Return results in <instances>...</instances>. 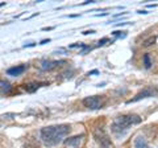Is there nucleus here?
<instances>
[{
    "mask_svg": "<svg viewBox=\"0 0 158 148\" xmlns=\"http://www.w3.org/2000/svg\"><path fill=\"white\" fill-rule=\"evenodd\" d=\"M106 42H108V38H107V37L102 38V40L99 41V44H98V45H99V46H103V45H106Z\"/></svg>",
    "mask_w": 158,
    "mask_h": 148,
    "instance_id": "2eb2a0df",
    "label": "nucleus"
},
{
    "mask_svg": "<svg viewBox=\"0 0 158 148\" xmlns=\"http://www.w3.org/2000/svg\"><path fill=\"white\" fill-rule=\"evenodd\" d=\"M25 70H27V65H17V66L7 69V74L8 76H12V77H17V76H21Z\"/></svg>",
    "mask_w": 158,
    "mask_h": 148,
    "instance_id": "6e6552de",
    "label": "nucleus"
},
{
    "mask_svg": "<svg viewBox=\"0 0 158 148\" xmlns=\"http://www.w3.org/2000/svg\"><path fill=\"white\" fill-rule=\"evenodd\" d=\"M94 137H95L96 143L102 148H115L113 147V143L111 140V137L108 136V134L106 132V130L103 127L94 128Z\"/></svg>",
    "mask_w": 158,
    "mask_h": 148,
    "instance_id": "7ed1b4c3",
    "label": "nucleus"
},
{
    "mask_svg": "<svg viewBox=\"0 0 158 148\" xmlns=\"http://www.w3.org/2000/svg\"><path fill=\"white\" fill-rule=\"evenodd\" d=\"M42 85H46V83H40V82H31V83H25L24 85V90L27 93H34L38 87H41Z\"/></svg>",
    "mask_w": 158,
    "mask_h": 148,
    "instance_id": "9d476101",
    "label": "nucleus"
},
{
    "mask_svg": "<svg viewBox=\"0 0 158 148\" xmlns=\"http://www.w3.org/2000/svg\"><path fill=\"white\" fill-rule=\"evenodd\" d=\"M112 34L115 37H120V38H125L127 37V32H120V31H115V32H112Z\"/></svg>",
    "mask_w": 158,
    "mask_h": 148,
    "instance_id": "4468645a",
    "label": "nucleus"
},
{
    "mask_svg": "<svg viewBox=\"0 0 158 148\" xmlns=\"http://www.w3.org/2000/svg\"><path fill=\"white\" fill-rule=\"evenodd\" d=\"M46 42H50V38H45V40H42L40 44H41V45H44V44H46Z\"/></svg>",
    "mask_w": 158,
    "mask_h": 148,
    "instance_id": "a211bd4d",
    "label": "nucleus"
},
{
    "mask_svg": "<svg viewBox=\"0 0 158 148\" xmlns=\"http://www.w3.org/2000/svg\"><path fill=\"white\" fill-rule=\"evenodd\" d=\"M34 45H36V42H29V44H25L24 48H29V46H34Z\"/></svg>",
    "mask_w": 158,
    "mask_h": 148,
    "instance_id": "dca6fc26",
    "label": "nucleus"
},
{
    "mask_svg": "<svg viewBox=\"0 0 158 148\" xmlns=\"http://www.w3.org/2000/svg\"><path fill=\"white\" fill-rule=\"evenodd\" d=\"M59 63H65V61H54V60H42L40 62V70L42 72H52L57 66H59Z\"/></svg>",
    "mask_w": 158,
    "mask_h": 148,
    "instance_id": "0eeeda50",
    "label": "nucleus"
},
{
    "mask_svg": "<svg viewBox=\"0 0 158 148\" xmlns=\"http://www.w3.org/2000/svg\"><path fill=\"white\" fill-rule=\"evenodd\" d=\"M82 103L83 106L90 108V110H100L106 105V98L102 95H91V97H86L82 101Z\"/></svg>",
    "mask_w": 158,
    "mask_h": 148,
    "instance_id": "20e7f679",
    "label": "nucleus"
},
{
    "mask_svg": "<svg viewBox=\"0 0 158 148\" xmlns=\"http://www.w3.org/2000/svg\"><path fill=\"white\" fill-rule=\"evenodd\" d=\"M141 120L142 119L137 114H123V115H117L115 119L112 120L111 131H112V134L116 135V136H124L132 126L140 124Z\"/></svg>",
    "mask_w": 158,
    "mask_h": 148,
    "instance_id": "f03ea898",
    "label": "nucleus"
},
{
    "mask_svg": "<svg viewBox=\"0 0 158 148\" xmlns=\"http://www.w3.org/2000/svg\"><path fill=\"white\" fill-rule=\"evenodd\" d=\"M92 33H95V31H85L83 32V34H86V36L87 34H92Z\"/></svg>",
    "mask_w": 158,
    "mask_h": 148,
    "instance_id": "6ab92c4d",
    "label": "nucleus"
},
{
    "mask_svg": "<svg viewBox=\"0 0 158 148\" xmlns=\"http://www.w3.org/2000/svg\"><path fill=\"white\" fill-rule=\"evenodd\" d=\"M0 89H2V94H8L9 90H11V85H9V82L2 80L0 81Z\"/></svg>",
    "mask_w": 158,
    "mask_h": 148,
    "instance_id": "9b49d317",
    "label": "nucleus"
},
{
    "mask_svg": "<svg viewBox=\"0 0 158 148\" xmlns=\"http://www.w3.org/2000/svg\"><path fill=\"white\" fill-rule=\"evenodd\" d=\"M137 12L140 13V15H148V13H149L148 11H145V9H140V11H137Z\"/></svg>",
    "mask_w": 158,
    "mask_h": 148,
    "instance_id": "f3484780",
    "label": "nucleus"
},
{
    "mask_svg": "<svg viewBox=\"0 0 158 148\" xmlns=\"http://www.w3.org/2000/svg\"><path fill=\"white\" fill-rule=\"evenodd\" d=\"M158 94V89L154 87V86H148V87H144L140 93H137V94L129 99L127 103H135V102H138L141 99H145V98H150V97H156Z\"/></svg>",
    "mask_w": 158,
    "mask_h": 148,
    "instance_id": "39448f33",
    "label": "nucleus"
},
{
    "mask_svg": "<svg viewBox=\"0 0 158 148\" xmlns=\"http://www.w3.org/2000/svg\"><path fill=\"white\" fill-rule=\"evenodd\" d=\"M85 134H81V135H75V136H71V137H67L65 139V146L69 148H79L85 144Z\"/></svg>",
    "mask_w": 158,
    "mask_h": 148,
    "instance_id": "423d86ee",
    "label": "nucleus"
},
{
    "mask_svg": "<svg viewBox=\"0 0 158 148\" xmlns=\"http://www.w3.org/2000/svg\"><path fill=\"white\" fill-rule=\"evenodd\" d=\"M156 40H157V36H150L149 38H148V40L144 41V44H142V45H144L145 48H146V46H150V45H153V44L156 42Z\"/></svg>",
    "mask_w": 158,
    "mask_h": 148,
    "instance_id": "f8f14e48",
    "label": "nucleus"
},
{
    "mask_svg": "<svg viewBox=\"0 0 158 148\" xmlns=\"http://www.w3.org/2000/svg\"><path fill=\"white\" fill-rule=\"evenodd\" d=\"M142 60H144V65L146 69H149L152 66V62H150V57L149 54H144V57H142Z\"/></svg>",
    "mask_w": 158,
    "mask_h": 148,
    "instance_id": "ddd939ff",
    "label": "nucleus"
},
{
    "mask_svg": "<svg viewBox=\"0 0 158 148\" xmlns=\"http://www.w3.org/2000/svg\"><path fill=\"white\" fill-rule=\"evenodd\" d=\"M133 144H135V148H150L149 143L146 141V139L142 135L136 136V139H135V141H133Z\"/></svg>",
    "mask_w": 158,
    "mask_h": 148,
    "instance_id": "1a4fd4ad",
    "label": "nucleus"
},
{
    "mask_svg": "<svg viewBox=\"0 0 158 148\" xmlns=\"http://www.w3.org/2000/svg\"><path fill=\"white\" fill-rule=\"evenodd\" d=\"M70 126L69 124H56V126H48L41 128L40 136L46 147H56L63 140V137L70 134Z\"/></svg>",
    "mask_w": 158,
    "mask_h": 148,
    "instance_id": "f257e3e1",
    "label": "nucleus"
}]
</instances>
